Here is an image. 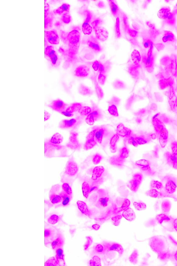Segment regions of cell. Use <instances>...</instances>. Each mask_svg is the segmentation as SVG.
Listing matches in <instances>:
<instances>
[{
  "label": "cell",
  "mask_w": 177,
  "mask_h": 266,
  "mask_svg": "<svg viewBox=\"0 0 177 266\" xmlns=\"http://www.w3.org/2000/svg\"><path fill=\"white\" fill-rule=\"evenodd\" d=\"M45 55L52 66L54 67L59 66L60 64V58L54 47L50 45L47 46L45 49Z\"/></svg>",
  "instance_id": "3957f363"
},
{
  "label": "cell",
  "mask_w": 177,
  "mask_h": 266,
  "mask_svg": "<svg viewBox=\"0 0 177 266\" xmlns=\"http://www.w3.org/2000/svg\"><path fill=\"white\" fill-rule=\"evenodd\" d=\"M45 155L49 158L64 157L66 155V149L60 144H53L48 139L45 142Z\"/></svg>",
  "instance_id": "7a4b0ae2"
},
{
  "label": "cell",
  "mask_w": 177,
  "mask_h": 266,
  "mask_svg": "<svg viewBox=\"0 0 177 266\" xmlns=\"http://www.w3.org/2000/svg\"><path fill=\"white\" fill-rule=\"evenodd\" d=\"M50 244L52 249L56 250L59 248H62L64 244V239L63 235L60 232L52 240Z\"/></svg>",
  "instance_id": "30bf717a"
},
{
  "label": "cell",
  "mask_w": 177,
  "mask_h": 266,
  "mask_svg": "<svg viewBox=\"0 0 177 266\" xmlns=\"http://www.w3.org/2000/svg\"><path fill=\"white\" fill-rule=\"evenodd\" d=\"M175 39V36L171 32L166 31L164 33L163 37V41L164 42H172Z\"/></svg>",
  "instance_id": "d6986e66"
},
{
  "label": "cell",
  "mask_w": 177,
  "mask_h": 266,
  "mask_svg": "<svg viewBox=\"0 0 177 266\" xmlns=\"http://www.w3.org/2000/svg\"><path fill=\"white\" fill-rule=\"evenodd\" d=\"M81 105L79 103H73L68 105L64 112L61 114L66 117H70L72 116L75 112L80 111Z\"/></svg>",
  "instance_id": "8fae6325"
},
{
  "label": "cell",
  "mask_w": 177,
  "mask_h": 266,
  "mask_svg": "<svg viewBox=\"0 0 177 266\" xmlns=\"http://www.w3.org/2000/svg\"><path fill=\"white\" fill-rule=\"evenodd\" d=\"M79 33L77 30H73L68 33L62 31L60 33V37L64 44L67 45V49H59L64 59L63 67L67 69L73 62L76 55L79 45Z\"/></svg>",
  "instance_id": "6da1fadb"
},
{
  "label": "cell",
  "mask_w": 177,
  "mask_h": 266,
  "mask_svg": "<svg viewBox=\"0 0 177 266\" xmlns=\"http://www.w3.org/2000/svg\"><path fill=\"white\" fill-rule=\"evenodd\" d=\"M56 260L58 264H64V255L62 248H59L56 250Z\"/></svg>",
  "instance_id": "5bb4252c"
},
{
  "label": "cell",
  "mask_w": 177,
  "mask_h": 266,
  "mask_svg": "<svg viewBox=\"0 0 177 266\" xmlns=\"http://www.w3.org/2000/svg\"><path fill=\"white\" fill-rule=\"evenodd\" d=\"M75 75L78 77H85L86 76V67L85 66H81L75 71Z\"/></svg>",
  "instance_id": "ac0fdd59"
},
{
  "label": "cell",
  "mask_w": 177,
  "mask_h": 266,
  "mask_svg": "<svg viewBox=\"0 0 177 266\" xmlns=\"http://www.w3.org/2000/svg\"><path fill=\"white\" fill-rule=\"evenodd\" d=\"M62 197V204L63 206H67L70 203L72 199V196L70 195L65 194L62 191L61 192Z\"/></svg>",
  "instance_id": "e0dca14e"
},
{
  "label": "cell",
  "mask_w": 177,
  "mask_h": 266,
  "mask_svg": "<svg viewBox=\"0 0 177 266\" xmlns=\"http://www.w3.org/2000/svg\"><path fill=\"white\" fill-rule=\"evenodd\" d=\"M68 105L60 99L53 101L48 105L49 107L55 112L61 114L65 111Z\"/></svg>",
  "instance_id": "8992f818"
},
{
  "label": "cell",
  "mask_w": 177,
  "mask_h": 266,
  "mask_svg": "<svg viewBox=\"0 0 177 266\" xmlns=\"http://www.w3.org/2000/svg\"><path fill=\"white\" fill-rule=\"evenodd\" d=\"M48 4H45V29L49 30L53 26L54 18V12L50 11Z\"/></svg>",
  "instance_id": "5b68a950"
},
{
  "label": "cell",
  "mask_w": 177,
  "mask_h": 266,
  "mask_svg": "<svg viewBox=\"0 0 177 266\" xmlns=\"http://www.w3.org/2000/svg\"><path fill=\"white\" fill-rule=\"evenodd\" d=\"M61 20L65 24H68L71 21V17L69 12H66L61 15Z\"/></svg>",
  "instance_id": "7402d4cb"
},
{
  "label": "cell",
  "mask_w": 177,
  "mask_h": 266,
  "mask_svg": "<svg viewBox=\"0 0 177 266\" xmlns=\"http://www.w3.org/2000/svg\"><path fill=\"white\" fill-rule=\"evenodd\" d=\"M81 119L79 117L64 119L60 121L59 124V128L64 130H73L77 129L80 125Z\"/></svg>",
  "instance_id": "277c9868"
},
{
  "label": "cell",
  "mask_w": 177,
  "mask_h": 266,
  "mask_svg": "<svg viewBox=\"0 0 177 266\" xmlns=\"http://www.w3.org/2000/svg\"><path fill=\"white\" fill-rule=\"evenodd\" d=\"M88 44L89 47L95 51H99L101 50L100 45L95 40H90L88 42Z\"/></svg>",
  "instance_id": "9a60e30c"
},
{
  "label": "cell",
  "mask_w": 177,
  "mask_h": 266,
  "mask_svg": "<svg viewBox=\"0 0 177 266\" xmlns=\"http://www.w3.org/2000/svg\"><path fill=\"white\" fill-rule=\"evenodd\" d=\"M101 23L100 20L97 19L95 20V21H93L92 23V26L94 27H98L99 25Z\"/></svg>",
  "instance_id": "484cf974"
},
{
  "label": "cell",
  "mask_w": 177,
  "mask_h": 266,
  "mask_svg": "<svg viewBox=\"0 0 177 266\" xmlns=\"http://www.w3.org/2000/svg\"><path fill=\"white\" fill-rule=\"evenodd\" d=\"M70 8V6L69 4L64 3L58 8L54 9L53 11V12L55 15L61 16L63 14L66 12H69Z\"/></svg>",
  "instance_id": "7c38bea8"
},
{
  "label": "cell",
  "mask_w": 177,
  "mask_h": 266,
  "mask_svg": "<svg viewBox=\"0 0 177 266\" xmlns=\"http://www.w3.org/2000/svg\"><path fill=\"white\" fill-rule=\"evenodd\" d=\"M75 164L72 161L69 160L66 167L65 173L68 176L74 175L75 173L73 172V169L75 168L76 166Z\"/></svg>",
  "instance_id": "4fadbf2b"
},
{
  "label": "cell",
  "mask_w": 177,
  "mask_h": 266,
  "mask_svg": "<svg viewBox=\"0 0 177 266\" xmlns=\"http://www.w3.org/2000/svg\"><path fill=\"white\" fill-rule=\"evenodd\" d=\"M60 232L56 228L54 227H49L45 228V244H48Z\"/></svg>",
  "instance_id": "ba28073f"
},
{
  "label": "cell",
  "mask_w": 177,
  "mask_h": 266,
  "mask_svg": "<svg viewBox=\"0 0 177 266\" xmlns=\"http://www.w3.org/2000/svg\"><path fill=\"white\" fill-rule=\"evenodd\" d=\"M116 34H117V36H119L120 34V28H119V21L118 18L117 19V23H116Z\"/></svg>",
  "instance_id": "d4e9b609"
},
{
  "label": "cell",
  "mask_w": 177,
  "mask_h": 266,
  "mask_svg": "<svg viewBox=\"0 0 177 266\" xmlns=\"http://www.w3.org/2000/svg\"><path fill=\"white\" fill-rule=\"evenodd\" d=\"M50 114L46 111L44 112V121H46L50 119Z\"/></svg>",
  "instance_id": "4316f807"
},
{
  "label": "cell",
  "mask_w": 177,
  "mask_h": 266,
  "mask_svg": "<svg viewBox=\"0 0 177 266\" xmlns=\"http://www.w3.org/2000/svg\"><path fill=\"white\" fill-rule=\"evenodd\" d=\"M45 35L47 41L50 44H59L60 38L56 30L45 31Z\"/></svg>",
  "instance_id": "9c48e42d"
},
{
  "label": "cell",
  "mask_w": 177,
  "mask_h": 266,
  "mask_svg": "<svg viewBox=\"0 0 177 266\" xmlns=\"http://www.w3.org/2000/svg\"><path fill=\"white\" fill-rule=\"evenodd\" d=\"M50 141L53 144H60L63 140L62 136L59 133H55L50 139Z\"/></svg>",
  "instance_id": "2e32d148"
},
{
  "label": "cell",
  "mask_w": 177,
  "mask_h": 266,
  "mask_svg": "<svg viewBox=\"0 0 177 266\" xmlns=\"http://www.w3.org/2000/svg\"><path fill=\"white\" fill-rule=\"evenodd\" d=\"M62 192L64 193L71 196L72 191L71 188L70 187L69 185L67 183H64L63 184L62 186Z\"/></svg>",
  "instance_id": "603a6c76"
},
{
  "label": "cell",
  "mask_w": 177,
  "mask_h": 266,
  "mask_svg": "<svg viewBox=\"0 0 177 266\" xmlns=\"http://www.w3.org/2000/svg\"></svg>",
  "instance_id": "83f0119b"
},
{
  "label": "cell",
  "mask_w": 177,
  "mask_h": 266,
  "mask_svg": "<svg viewBox=\"0 0 177 266\" xmlns=\"http://www.w3.org/2000/svg\"><path fill=\"white\" fill-rule=\"evenodd\" d=\"M111 11L113 16H116L118 14L119 9L118 6L113 1H109Z\"/></svg>",
  "instance_id": "44dd1931"
},
{
  "label": "cell",
  "mask_w": 177,
  "mask_h": 266,
  "mask_svg": "<svg viewBox=\"0 0 177 266\" xmlns=\"http://www.w3.org/2000/svg\"><path fill=\"white\" fill-rule=\"evenodd\" d=\"M60 186L57 185L52 187L49 194L50 200L52 204H57L62 201L61 192L59 193Z\"/></svg>",
  "instance_id": "52a82bcc"
},
{
  "label": "cell",
  "mask_w": 177,
  "mask_h": 266,
  "mask_svg": "<svg viewBox=\"0 0 177 266\" xmlns=\"http://www.w3.org/2000/svg\"><path fill=\"white\" fill-rule=\"evenodd\" d=\"M132 59L134 62L136 63H139L140 62L141 56L140 53L137 51H134L132 54Z\"/></svg>",
  "instance_id": "cb8c5ba5"
},
{
  "label": "cell",
  "mask_w": 177,
  "mask_h": 266,
  "mask_svg": "<svg viewBox=\"0 0 177 266\" xmlns=\"http://www.w3.org/2000/svg\"><path fill=\"white\" fill-rule=\"evenodd\" d=\"M170 9L168 8L162 9L158 12V15L161 19L166 20L170 13Z\"/></svg>",
  "instance_id": "ffe728a7"
}]
</instances>
